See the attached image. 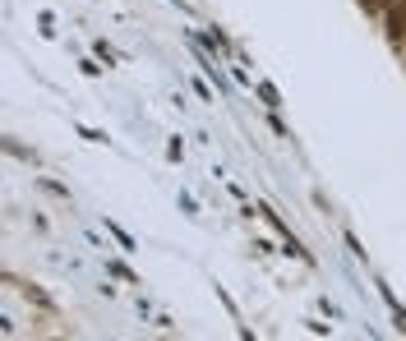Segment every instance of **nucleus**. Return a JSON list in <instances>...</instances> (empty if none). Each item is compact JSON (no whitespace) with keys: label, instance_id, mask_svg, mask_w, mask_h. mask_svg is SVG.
I'll use <instances>...</instances> for the list:
<instances>
[{"label":"nucleus","instance_id":"1","mask_svg":"<svg viewBox=\"0 0 406 341\" xmlns=\"http://www.w3.org/2000/svg\"><path fill=\"white\" fill-rule=\"evenodd\" d=\"M388 33L393 37L406 33V0H388Z\"/></svg>","mask_w":406,"mask_h":341},{"label":"nucleus","instance_id":"2","mask_svg":"<svg viewBox=\"0 0 406 341\" xmlns=\"http://www.w3.org/2000/svg\"><path fill=\"white\" fill-rule=\"evenodd\" d=\"M365 10H379V5H388V0H360Z\"/></svg>","mask_w":406,"mask_h":341}]
</instances>
